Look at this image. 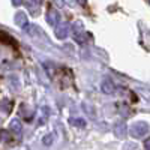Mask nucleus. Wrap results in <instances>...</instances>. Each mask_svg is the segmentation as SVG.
Wrapping results in <instances>:
<instances>
[{
	"mask_svg": "<svg viewBox=\"0 0 150 150\" xmlns=\"http://www.w3.org/2000/svg\"><path fill=\"white\" fill-rule=\"evenodd\" d=\"M87 36H89V33H86V32H81V33H75L74 38H75V41H77L78 44H84L87 41Z\"/></svg>",
	"mask_w": 150,
	"mask_h": 150,
	"instance_id": "9",
	"label": "nucleus"
},
{
	"mask_svg": "<svg viewBox=\"0 0 150 150\" xmlns=\"http://www.w3.org/2000/svg\"><path fill=\"white\" fill-rule=\"evenodd\" d=\"M23 3V0H12V5H14V6H20Z\"/></svg>",
	"mask_w": 150,
	"mask_h": 150,
	"instance_id": "15",
	"label": "nucleus"
},
{
	"mask_svg": "<svg viewBox=\"0 0 150 150\" xmlns=\"http://www.w3.org/2000/svg\"><path fill=\"white\" fill-rule=\"evenodd\" d=\"M54 141V135L53 134H47L45 137H42V144L44 146H51Z\"/></svg>",
	"mask_w": 150,
	"mask_h": 150,
	"instance_id": "10",
	"label": "nucleus"
},
{
	"mask_svg": "<svg viewBox=\"0 0 150 150\" xmlns=\"http://www.w3.org/2000/svg\"><path fill=\"white\" fill-rule=\"evenodd\" d=\"M78 2H80V5H86V3H87V0H78Z\"/></svg>",
	"mask_w": 150,
	"mask_h": 150,
	"instance_id": "16",
	"label": "nucleus"
},
{
	"mask_svg": "<svg viewBox=\"0 0 150 150\" xmlns=\"http://www.w3.org/2000/svg\"><path fill=\"white\" fill-rule=\"evenodd\" d=\"M0 110L8 114V112L11 111V102L9 101H2V104H0Z\"/></svg>",
	"mask_w": 150,
	"mask_h": 150,
	"instance_id": "12",
	"label": "nucleus"
},
{
	"mask_svg": "<svg viewBox=\"0 0 150 150\" xmlns=\"http://www.w3.org/2000/svg\"><path fill=\"white\" fill-rule=\"evenodd\" d=\"M69 123L72 125V126H75V128H84L86 126V120H83V119L72 117V119H69Z\"/></svg>",
	"mask_w": 150,
	"mask_h": 150,
	"instance_id": "8",
	"label": "nucleus"
},
{
	"mask_svg": "<svg viewBox=\"0 0 150 150\" xmlns=\"http://www.w3.org/2000/svg\"><path fill=\"white\" fill-rule=\"evenodd\" d=\"M149 131H150V126L146 122H135L129 128V134L134 137V138H143Z\"/></svg>",
	"mask_w": 150,
	"mask_h": 150,
	"instance_id": "1",
	"label": "nucleus"
},
{
	"mask_svg": "<svg viewBox=\"0 0 150 150\" xmlns=\"http://www.w3.org/2000/svg\"><path fill=\"white\" fill-rule=\"evenodd\" d=\"M15 23L18 24L20 27H23V29H26V26L29 24V20H27V15L24 14V12H21V11H18L17 14H15Z\"/></svg>",
	"mask_w": 150,
	"mask_h": 150,
	"instance_id": "6",
	"label": "nucleus"
},
{
	"mask_svg": "<svg viewBox=\"0 0 150 150\" xmlns=\"http://www.w3.org/2000/svg\"><path fill=\"white\" fill-rule=\"evenodd\" d=\"M54 33H56L57 39H65V38H68V35H69V24L66 21L59 23L57 26H54Z\"/></svg>",
	"mask_w": 150,
	"mask_h": 150,
	"instance_id": "2",
	"label": "nucleus"
},
{
	"mask_svg": "<svg viewBox=\"0 0 150 150\" xmlns=\"http://www.w3.org/2000/svg\"><path fill=\"white\" fill-rule=\"evenodd\" d=\"M112 131H114V135L117 137V138H125L128 134V128H126V123H125L123 120H119L117 123H114V128H112Z\"/></svg>",
	"mask_w": 150,
	"mask_h": 150,
	"instance_id": "3",
	"label": "nucleus"
},
{
	"mask_svg": "<svg viewBox=\"0 0 150 150\" xmlns=\"http://www.w3.org/2000/svg\"><path fill=\"white\" fill-rule=\"evenodd\" d=\"M119 112L123 116V117H126L129 116V110H128V105H125V104H120L119 105Z\"/></svg>",
	"mask_w": 150,
	"mask_h": 150,
	"instance_id": "13",
	"label": "nucleus"
},
{
	"mask_svg": "<svg viewBox=\"0 0 150 150\" xmlns=\"http://www.w3.org/2000/svg\"><path fill=\"white\" fill-rule=\"evenodd\" d=\"M144 149H146V150H150V138H147V140L144 141Z\"/></svg>",
	"mask_w": 150,
	"mask_h": 150,
	"instance_id": "14",
	"label": "nucleus"
},
{
	"mask_svg": "<svg viewBox=\"0 0 150 150\" xmlns=\"http://www.w3.org/2000/svg\"><path fill=\"white\" fill-rule=\"evenodd\" d=\"M72 32H74V35H75V33H81V32H84L83 23H81V21H77V23H74V26H72Z\"/></svg>",
	"mask_w": 150,
	"mask_h": 150,
	"instance_id": "11",
	"label": "nucleus"
},
{
	"mask_svg": "<svg viewBox=\"0 0 150 150\" xmlns=\"http://www.w3.org/2000/svg\"><path fill=\"white\" fill-rule=\"evenodd\" d=\"M9 129L14 132L15 135H21V131H23V125H21V120H18V119H14L11 122V125H9Z\"/></svg>",
	"mask_w": 150,
	"mask_h": 150,
	"instance_id": "7",
	"label": "nucleus"
},
{
	"mask_svg": "<svg viewBox=\"0 0 150 150\" xmlns=\"http://www.w3.org/2000/svg\"><path fill=\"white\" fill-rule=\"evenodd\" d=\"M47 21L48 24H51V26H57V24L60 23V15H59V12L54 11V9H50L48 11V14H47Z\"/></svg>",
	"mask_w": 150,
	"mask_h": 150,
	"instance_id": "4",
	"label": "nucleus"
},
{
	"mask_svg": "<svg viewBox=\"0 0 150 150\" xmlns=\"http://www.w3.org/2000/svg\"><path fill=\"white\" fill-rule=\"evenodd\" d=\"M101 90H102L104 93H107V95H111V93H114L116 87H114V84H112V81H111L110 78H105V80L102 81V84H101Z\"/></svg>",
	"mask_w": 150,
	"mask_h": 150,
	"instance_id": "5",
	"label": "nucleus"
}]
</instances>
